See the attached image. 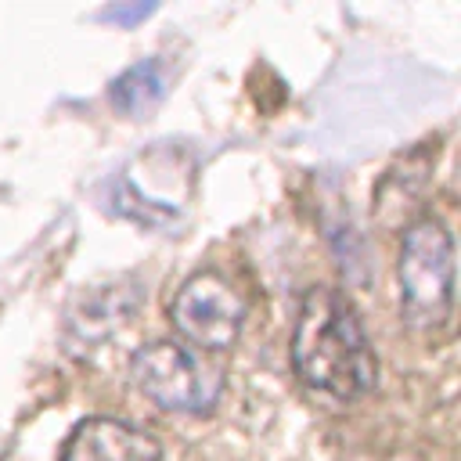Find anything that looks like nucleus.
<instances>
[{
	"instance_id": "1",
	"label": "nucleus",
	"mask_w": 461,
	"mask_h": 461,
	"mask_svg": "<svg viewBox=\"0 0 461 461\" xmlns=\"http://www.w3.org/2000/svg\"><path fill=\"white\" fill-rule=\"evenodd\" d=\"M292 367L306 389L339 403H349L375 385L378 357L357 306L339 288L317 285L299 299Z\"/></svg>"
},
{
	"instance_id": "2",
	"label": "nucleus",
	"mask_w": 461,
	"mask_h": 461,
	"mask_svg": "<svg viewBox=\"0 0 461 461\" xmlns=\"http://www.w3.org/2000/svg\"><path fill=\"white\" fill-rule=\"evenodd\" d=\"M400 317L411 331L432 335L454 310V238L443 220L421 216L403 230L400 259Z\"/></svg>"
},
{
	"instance_id": "3",
	"label": "nucleus",
	"mask_w": 461,
	"mask_h": 461,
	"mask_svg": "<svg viewBox=\"0 0 461 461\" xmlns=\"http://www.w3.org/2000/svg\"><path fill=\"white\" fill-rule=\"evenodd\" d=\"M133 385L162 411L173 414H205L223 393V375L202 353L184 342H148L130 357Z\"/></svg>"
},
{
	"instance_id": "4",
	"label": "nucleus",
	"mask_w": 461,
	"mask_h": 461,
	"mask_svg": "<svg viewBox=\"0 0 461 461\" xmlns=\"http://www.w3.org/2000/svg\"><path fill=\"white\" fill-rule=\"evenodd\" d=\"M245 299L241 292L216 270H198L191 274L173 303H169V324L176 328V335L198 349H230L245 328Z\"/></svg>"
},
{
	"instance_id": "5",
	"label": "nucleus",
	"mask_w": 461,
	"mask_h": 461,
	"mask_svg": "<svg viewBox=\"0 0 461 461\" xmlns=\"http://www.w3.org/2000/svg\"><path fill=\"white\" fill-rule=\"evenodd\" d=\"M61 461H162V447L148 429L122 418H86L68 432Z\"/></svg>"
}]
</instances>
